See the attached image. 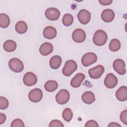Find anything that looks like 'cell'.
<instances>
[{
  "label": "cell",
  "instance_id": "32",
  "mask_svg": "<svg viewBox=\"0 0 127 127\" xmlns=\"http://www.w3.org/2000/svg\"><path fill=\"white\" fill-rule=\"evenodd\" d=\"M85 127H98L99 125L98 123L94 120H90L87 121L85 125Z\"/></svg>",
  "mask_w": 127,
  "mask_h": 127
},
{
  "label": "cell",
  "instance_id": "21",
  "mask_svg": "<svg viewBox=\"0 0 127 127\" xmlns=\"http://www.w3.org/2000/svg\"><path fill=\"white\" fill-rule=\"evenodd\" d=\"M3 49L7 52H13L16 48V43L11 40H8L4 42L3 45Z\"/></svg>",
  "mask_w": 127,
  "mask_h": 127
},
{
  "label": "cell",
  "instance_id": "17",
  "mask_svg": "<svg viewBox=\"0 0 127 127\" xmlns=\"http://www.w3.org/2000/svg\"><path fill=\"white\" fill-rule=\"evenodd\" d=\"M53 45L52 44L48 42H45L42 44L39 48L40 53L44 56L49 55L53 52Z\"/></svg>",
  "mask_w": 127,
  "mask_h": 127
},
{
  "label": "cell",
  "instance_id": "31",
  "mask_svg": "<svg viewBox=\"0 0 127 127\" xmlns=\"http://www.w3.org/2000/svg\"><path fill=\"white\" fill-rule=\"evenodd\" d=\"M120 120L124 124H127V111L126 110H124L121 113Z\"/></svg>",
  "mask_w": 127,
  "mask_h": 127
},
{
  "label": "cell",
  "instance_id": "30",
  "mask_svg": "<svg viewBox=\"0 0 127 127\" xmlns=\"http://www.w3.org/2000/svg\"><path fill=\"white\" fill-rule=\"evenodd\" d=\"M49 126L50 127H63L64 126L60 121L58 120H54L50 123Z\"/></svg>",
  "mask_w": 127,
  "mask_h": 127
},
{
  "label": "cell",
  "instance_id": "27",
  "mask_svg": "<svg viewBox=\"0 0 127 127\" xmlns=\"http://www.w3.org/2000/svg\"><path fill=\"white\" fill-rule=\"evenodd\" d=\"M73 21V17L70 14L67 13L64 15L63 17L62 22L64 26H69L71 25Z\"/></svg>",
  "mask_w": 127,
  "mask_h": 127
},
{
  "label": "cell",
  "instance_id": "1",
  "mask_svg": "<svg viewBox=\"0 0 127 127\" xmlns=\"http://www.w3.org/2000/svg\"><path fill=\"white\" fill-rule=\"evenodd\" d=\"M107 39V35L104 31L98 30L94 33L93 37V41L96 45L101 46L106 43Z\"/></svg>",
  "mask_w": 127,
  "mask_h": 127
},
{
  "label": "cell",
  "instance_id": "16",
  "mask_svg": "<svg viewBox=\"0 0 127 127\" xmlns=\"http://www.w3.org/2000/svg\"><path fill=\"white\" fill-rule=\"evenodd\" d=\"M56 35L57 30L56 28L53 26H47L43 30V36L46 39H52L55 38Z\"/></svg>",
  "mask_w": 127,
  "mask_h": 127
},
{
  "label": "cell",
  "instance_id": "33",
  "mask_svg": "<svg viewBox=\"0 0 127 127\" xmlns=\"http://www.w3.org/2000/svg\"><path fill=\"white\" fill-rule=\"evenodd\" d=\"M112 0H99V3L102 5H108L112 3Z\"/></svg>",
  "mask_w": 127,
  "mask_h": 127
},
{
  "label": "cell",
  "instance_id": "12",
  "mask_svg": "<svg viewBox=\"0 0 127 127\" xmlns=\"http://www.w3.org/2000/svg\"><path fill=\"white\" fill-rule=\"evenodd\" d=\"M72 38L74 42L78 43H82L86 39V33L83 29L78 28L73 32Z\"/></svg>",
  "mask_w": 127,
  "mask_h": 127
},
{
  "label": "cell",
  "instance_id": "13",
  "mask_svg": "<svg viewBox=\"0 0 127 127\" xmlns=\"http://www.w3.org/2000/svg\"><path fill=\"white\" fill-rule=\"evenodd\" d=\"M77 18L81 24H86L90 20L91 13L86 9H81L78 13Z\"/></svg>",
  "mask_w": 127,
  "mask_h": 127
},
{
  "label": "cell",
  "instance_id": "8",
  "mask_svg": "<svg viewBox=\"0 0 127 127\" xmlns=\"http://www.w3.org/2000/svg\"><path fill=\"white\" fill-rule=\"evenodd\" d=\"M113 66L114 70L120 75H124L126 72L125 63L122 59L116 60L113 63Z\"/></svg>",
  "mask_w": 127,
  "mask_h": 127
},
{
  "label": "cell",
  "instance_id": "6",
  "mask_svg": "<svg viewBox=\"0 0 127 127\" xmlns=\"http://www.w3.org/2000/svg\"><path fill=\"white\" fill-rule=\"evenodd\" d=\"M105 69L103 65H98L91 68L88 70V73L90 78L92 79L99 78L104 72Z\"/></svg>",
  "mask_w": 127,
  "mask_h": 127
},
{
  "label": "cell",
  "instance_id": "19",
  "mask_svg": "<svg viewBox=\"0 0 127 127\" xmlns=\"http://www.w3.org/2000/svg\"><path fill=\"white\" fill-rule=\"evenodd\" d=\"M83 102L87 104H91L95 100L94 94L91 91L85 92L81 96Z\"/></svg>",
  "mask_w": 127,
  "mask_h": 127
},
{
  "label": "cell",
  "instance_id": "28",
  "mask_svg": "<svg viewBox=\"0 0 127 127\" xmlns=\"http://www.w3.org/2000/svg\"><path fill=\"white\" fill-rule=\"evenodd\" d=\"M8 106V101L7 99L2 96L0 97V109L4 110Z\"/></svg>",
  "mask_w": 127,
  "mask_h": 127
},
{
  "label": "cell",
  "instance_id": "7",
  "mask_svg": "<svg viewBox=\"0 0 127 127\" xmlns=\"http://www.w3.org/2000/svg\"><path fill=\"white\" fill-rule=\"evenodd\" d=\"M43 97V92L40 89L35 88L31 90L28 94V98L30 101L37 103L40 102Z\"/></svg>",
  "mask_w": 127,
  "mask_h": 127
},
{
  "label": "cell",
  "instance_id": "15",
  "mask_svg": "<svg viewBox=\"0 0 127 127\" xmlns=\"http://www.w3.org/2000/svg\"><path fill=\"white\" fill-rule=\"evenodd\" d=\"M85 75L82 73H79L76 74L70 81V85L73 88L79 87L82 82L85 79Z\"/></svg>",
  "mask_w": 127,
  "mask_h": 127
},
{
  "label": "cell",
  "instance_id": "20",
  "mask_svg": "<svg viewBox=\"0 0 127 127\" xmlns=\"http://www.w3.org/2000/svg\"><path fill=\"white\" fill-rule=\"evenodd\" d=\"M50 65L53 69H58L62 63V58L58 55H56L52 57L50 60Z\"/></svg>",
  "mask_w": 127,
  "mask_h": 127
},
{
  "label": "cell",
  "instance_id": "10",
  "mask_svg": "<svg viewBox=\"0 0 127 127\" xmlns=\"http://www.w3.org/2000/svg\"><path fill=\"white\" fill-rule=\"evenodd\" d=\"M45 14L48 20L55 21L58 20L60 17V12L59 10L56 8L50 7L46 9Z\"/></svg>",
  "mask_w": 127,
  "mask_h": 127
},
{
  "label": "cell",
  "instance_id": "23",
  "mask_svg": "<svg viewBox=\"0 0 127 127\" xmlns=\"http://www.w3.org/2000/svg\"><path fill=\"white\" fill-rule=\"evenodd\" d=\"M58 87V83L55 80H49L47 81L44 85V88L46 91L49 92H53Z\"/></svg>",
  "mask_w": 127,
  "mask_h": 127
},
{
  "label": "cell",
  "instance_id": "29",
  "mask_svg": "<svg viewBox=\"0 0 127 127\" xmlns=\"http://www.w3.org/2000/svg\"><path fill=\"white\" fill-rule=\"evenodd\" d=\"M11 127H24V124L23 122V121L19 119H16L14 120L11 124Z\"/></svg>",
  "mask_w": 127,
  "mask_h": 127
},
{
  "label": "cell",
  "instance_id": "35",
  "mask_svg": "<svg viewBox=\"0 0 127 127\" xmlns=\"http://www.w3.org/2000/svg\"><path fill=\"white\" fill-rule=\"evenodd\" d=\"M108 127H121V126L120 125H119V124L117 123H114V122H112V123H111L109 125H108Z\"/></svg>",
  "mask_w": 127,
  "mask_h": 127
},
{
  "label": "cell",
  "instance_id": "11",
  "mask_svg": "<svg viewBox=\"0 0 127 127\" xmlns=\"http://www.w3.org/2000/svg\"><path fill=\"white\" fill-rule=\"evenodd\" d=\"M118 84V78L113 73H108L105 79H104V84L108 88L111 89L114 88Z\"/></svg>",
  "mask_w": 127,
  "mask_h": 127
},
{
  "label": "cell",
  "instance_id": "3",
  "mask_svg": "<svg viewBox=\"0 0 127 127\" xmlns=\"http://www.w3.org/2000/svg\"><path fill=\"white\" fill-rule=\"evenodd\" d=\"M8 66L10 69L15 72H20L24 68L22 62L18 58H12L8 62Z\"/></svg>",
  "mask_w": 127,
  "mask_h": 127
},
{
  "label": "cell",
  "instance_id": "25",
  "mask_svg": "<svg viewBox=\"0 0 127 127\" xmlns=\"http://www.w3.org/2000/svg\"><path fill=\"white\" fill-rule=\"evenodd\" d=\"M109 47L112 52H117L121 48V43L117 39H113L110 43Z\"/></svg>",
  "mask_w": 127,
  "mask_h": 127
},
{
  "label": "cell",
  "instance_id": "5",
  "mask_svg": "<svg viewBox=\"0 0 127 127\" xmlns=\"http://www.w3.org/2000/svg\"><path fill=\"white\" fill-rule=\"evenodd\" d=\"M97 60V57L94 53H87L84 54L81 59L82 64L84 66H88L95 63Z\"/></svg>",
  "mask_w": 127,
  "mask_h": 127
},
{
  "label": "cell",
  "instance_id": "24",
  "mask_svg": "<svg viewBox=\"0 0 127 127\" xmlns=\"http://www.w3.org/2000/svg\"><path fill=\"white\" fill-rule=\"evenodd\" d=\"M10 24V19L9 16L5 13L0 14V26L1 28H5Z\"/></svg>",
  "mask_w": 127,
  "mask_h": 127
},
{
  "label": "cell",
  "instance_id": "34",
  "mask_svg": "<svg viewBox=\"0 0 127 127\" xmlns=\"http://www.w3.org/2000/svg\"><path fill=\"white\" fill-rule=\"evenodd\" d=\"M6 120V116L5 115L3 114L0 113V125L2 124Z\"/></svg>",
  "mask_w": 127,
  "mask_h": 127
},
{
  "label": "cell",
  "instance_id": "14",
  "mask_svg": "<svg viewBox=\"0 0 127 127\" xmlns=\"http://www.w3.org/2000/svg\"><path fill=\"white\" fill-rule=\"evenodd\" d=\"M115 17V13L111 9H106L101 13V18L105 22H110L112 21Z\"/></svg>",
  "mask_w": 127,
  "mask_h": 127
},
{
  "label": "cell",
  "instance_id": "22",
  "mask_svg": "<svg viewBox=\"0 0 127 127\" xmlns=\"http://www.w3.org/2000/svg\"><path fill=\"white\" fill-rule=\"evenodd\" d=\"M16 31L19 34L25 33L28 29L27 24L23 21H19L16 23L15 26Z\"/></svg>",
  "mask_w": 127,
  "mask_h": 127
},
{
  "label": "cell",
  "instance_id": "9",
  "mask_svg": "<svg viewBox=\"0 0 127 127\" xmlns=\"http://www.w3.org/2000/svg\"><path fill=\"white\" fill-rule=\"evenodd\" d=\"M23 81L25 85L31 86L37 83V77L34 73L28 72L24 74L23 77Z\"/></svg>",
  "mask_w": 127,
  "mask_h": 127
},
{
  "label": "cell",
  "instance_id": "4",
  "mask_svg": "<svg viewBox=\"0 0 127 127\" xmlns=\"http://www.w3.org/2000/svg\"><path fill=\"white\" fill-rule=\"evenodd\" d=\"M70 98V94L66 89L61 90L56 96L57 102L60 105H64L68 102Z\"/></svg>",
  "mask_w": 127,
  "mask_h": 127
},
{
  "label": "cell",
  "instance_id": "2",
  "mask_svg": "<svg viewBox=\"0 0 127 127\" xmlns=\"http://www.w3.org/2000/svg\"><path fill=\"white\" fill-rule=\"evenodd\" d=\"M77 68V65L76 62L73 60H68L66 62L62 69L63 74L66 76L71 75Z\"/></svg>",
  "mask_w": 127,
  "mask_h": 127
},
{
  "label": "cell",
  "instance_id": "18",
  "mask_svg": "<svg viewBox=\"0 0 127 127\" xmlns=\"http://www.w3.org/2000/svg\"><path fill=\"white\" fill-rule=\"evenodd\" d=\"M116 96L120 101H125L127 99V88L125 86L120 87L116 91Z\"/></svg>",
  "mask_w": 127,
  "mask_h": 127
},
{
  "label": "cell",
  "instance_id": "26",
  "mask_svg": "<svg viewBox=\"0 0 127 127\" xmlns=\"http://www.w3.org/2000/svg\"><path fill=\"white\" fill-rule=\"evenodd\" d=\"M62 116L63 119L66 122H70L73 117V113L72 110L69 108H65L63 112Z\"/></svg>",
  "mask_w": 127,
  "mask_h": 127
}]
</instances>
